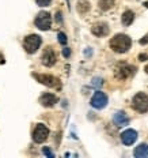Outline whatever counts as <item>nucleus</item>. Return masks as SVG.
<instances>
[{"instance_id":"obj_6","label":"nucleus","mask_w":148,"mask_h":158,"mask_svg":"<svg viewBox=\"0 0 148 158\" xmlns=\"http://www.w3.org/2000/svg\"><path fill=\"white\" fill-rule=\"evenodd\" d=\"M136 72V67L131 64H126V63H121L117 68H115V76L118 79H126L129 76H132Z\"/></svg>"},{"instance_id":"obj_25","label":"nucleus","mask_w":148,"mask_h":158,"mask_svg":"<svg viewBox=\"0 0 148 158\" xmlns=\"http://www.w3.org/2000/svg\"><path fill=\"white\" fill-rule=\"evenodd\" d=\"M139 60L140 61H145V60H148V54H145V53L139 54Z\"/></svg>"},{"instance_id":"obj_15","label":"nucleus","mask_w":148,"mask_h":158,"mask_svg":"<svg viewBox=\"0 0 148 158\" xmlns=\"http://www.w3.org/2000/svg\"><path fill=\"white\" fill-rule=\"evenodd\" d=\"M133 21H134V12L133 11H131V10L124 11L122 16H121V22H122L124 26H131Z\"/></svg>"},{"instance_id":"obj_4","label":"nucleus","mask_w":148,"mask_h":158,"mask_svg":"<svg viewBox=\"0 0 148 158\" xmlns=\"http://www.w3.org/2000/svg\"><path fill=\"white\" fill-rule=\"evenodd\" d=\"M34 23L39 30H49L52 26V16L48 11H41L37 14Z\"/></svg>"},{"instance_id":"obj_11","label":"nucleus","mask_w":148,"mask_h":158,"mask_svg":"<svg viewBox=\"0 0 148 158\" xmlns=\"http://www.w3.org/2000/svg\"><path fill=\"white\" fill-rule=\"evenodd\" d=\"M58 98L56 97L55 94H52V93H44V94L39 97V104H41L42 106H45V108H52V106H55L56 104H57Z\"/></svg>"},{"instance_id":"obj_5","label":"nucleus","mask_w":148,"mask_h":158,"mask_svg":"<svg viewBox=\"0 0 148 158\" xmlns=\"http://www.w3.org/2000/svg\"><path fill=\"white\" fill-rule=\"evenodd\" d=\"M48 136H49V128L45 124H42V123L37 124L33 131V140L36 143H44L48 139Z\"/></svg>"},{"instance_id":"obj_26","label":"nucleus","mask_w":148,"mask_h":158,"mask_svg":"<svg viewBox=\"0 0 148 158\" xmlns=\"http://www.w3.org/2000/svg\"><path fill=\"white\" fill-rule=\"evenodd\" d=\"M84 54H86V56H91V54H93V49H91V48H86Z\"/></svg>"},{"instance_id":"obj_13","label":"nucleus","mask_w":148,"mask_h":158,"mask_svg":"<svg viewBox=\"0 0 148 158\" xmlns=\"http://www.w3.org/2000/svg\"><path fill=\"white\" fill-rule=\"evenodd\" d=\"M113 121H114V124L117 125V127H125V125L129 124V117L124 110H120V112H117V113H114Z\"/></svg>"},{"instance_id":"obj_10","label":"nucleus","mask_w":148,"mask_h":158,"mask_svg":"<svg viewBox=\"0 0 148 158\" xmlns=\"http://www.w3.org/2000/svg\"><path fill=\"white\" fill-rule=\"evenodd\" d=\"M136 140H137V131L132 130V128L125 130L121 133V142H122L125 146H132Z\"/></svg>"},{"instance_id":"obj_18","label":"nucleus","mask_w":148,"mask_h":158,"mask_svg":"<svg viewBox=\"0 0 148 158\" xmlns=\"http://www.w3.org/2000/svg\"><path fill=\"white\" fill-rule=\"evenodd\" d=\"M57 38H58V42H60L61 45H65V44H67V41H68V38H67V35L64 34L63 31H58V34H57Z\"/></svg>"},{"instance_id":"obj_17","label":"nucleus","mask_w":148,"mask_h":158,"mask_svg":"<svg viewBox=\"0 0 148 158\" xmlns=\"http://www.w3.org/2000/svg\"><path fill=\"white\" fill-rule=\"evenodd\" d=\"M98 5L101 10L107 11L114 5V0H98Z\"/></svg>"},{"instance_id":"obj_16","label":"nucleus","mask_w":148,"mask_h":158,"mask_svg":"<svg viewBox=\"0 0 148 158\" xmlns=\"http://www.w3.org/2000/svg\"><path fill=\"white\" fill-rule=\"evenodd\" d=\"M76 5H77V12L80 14H86L90 10V3L87 0H77Z\"/></svg>"},{"instance_id":"obj_9","label":"nucleus","mask_w":148,"mask_h":158,"mask_svg":"<svg viewBox=\"0 0 148 158\" xmlns=\"http://www.w3.org/2000/svg\"><path fill=\"white\" fill-rule=\"evenodd\" d=\"M41 61H42V64H44L45 67H53V65L56 64V61H57V56H56L55 51H53L50 46H48V48L44 51L42 57H41Z\"/></svg>"},{"instance_id":"obj_27","label":"nucleus","mask_w":148,"mask_h":158,"mask_svg":"<svg viewBox=\"0 0 148 158\" xmlns=\"http://www.w3.org/2000/svg\"><path fill=\"white\" fill-rule=\"evenodd\" d=\"M4 63H6V60H4V56L0 53V64H4Z\"/></svg>"},{"instance_id":"obj_8","label":"nucleus","mask_w":148,"mask_h":158,"mask_svg":"<svg viewBox=\"0 0 148 158\" xmlns=\"http://www.w3.org/2000/svg\"><path fill=\"white\" fill-rule=\"evenodd\" d=\"M107 101H109L107 95L105 94V93H102V91H99V90H98V91L93 95L90 104H91V106L95 108V109H103V108H106Z\"/></svg>"},{"instance_id":"obj_29","label":"nucleus","mask_w":148,"mask_h":158,"mask_svg":"<svg viewBox=\"0 0 148 158\" xmlns=\"http://www.w3.org/2000/svg\"><path fill=\"white\" fill-rule=\"evenodd\" d=\"M144 71H145V72H147V74H148V65H147V67H145V68H144Z\"/></svg>"},{"instance_id":"obj_12","label":"nucleus","mask_w":148,"mask_h":158,"mask_svg":"<svg viewBox=\"0 0 148 158\" xmlns=\"http://www.w3.org/2000/svg\"><path fill=\"white\" fill-rule=\"evenodd\" d=\"M91 33L96 37H105V35L109 34V26L105 22H99V23H95L91 27Z\"/></svg>"},{"instance_id":"obj_2","label":"nucleus","mask_w":148,"mask_h":158,"mask_svg":"<svg viewBox=\"0 0 148 158\" xmlns=\"http://www.w3.org/2000/svg\"><path fill=\"white\" fill-rule=\"evenodd\" d=\"M42 44V38L38 34H30L23 40V48L29 54L36 53Z\"/></svg>"},{"instance_id":"obj_3","label":"nucleus","mask_w":148,"mask_h":158,"mask_svg":"<svg viewBox=\"0 0 148 158\" xmlns=\"http://www.w3.org/2000/svg\"><path fill=\"white\" fill-rule=\"evenodd\" d=\"M132 108L139 113H147L148 112V94L145 93H137L132 98Z\"/></svg>"},{"instance_id":"obj_20","label":"nucleus","mask_w":148,"mask_h":158,"mask_svg":"<svg viewBox=\"0 0 148 158\" xmlns=\"http://www.w3.org/2000/svg\"><path fill=\"white\" fill-rule=\"evenodd\" d=\"M36 3L39 7H48V5L52 3V0H36Z\"/></svg>"},{"instance_id":"obj_23","label":"nucleus","mask_w":148,"mask_h":158,"mask_svg":"<svg viewBox=\"0 0 148 158\" xmlns=\"http://www.w3.org/2000/svg\"><path fill=\"white\" fill-rule=\"evenodd\" d=\"M56 22H57V23H61V22H63V14H61L60 11L56 12Z\"/></svg>"},{"instance_id":"obj_21","label":"nucleus","mask_w":148,"mask_h":158,"mask_svg":"<svg viewBox=\"0 0 148 158\" xmlns=\"http://www.w3.org/2000/svg\"><path fill=\"white\" fill-rule=\"evenodd\" d=\"M42 153H44L46 157H49V158H53V157H55V154L52 153V150H50L49 147H42Z\"/></svg>"},{"instance_id":"obj_1","label":"nucleus","mask_w":148,"mask_h":158,"mask_svg":"<svg viewBox=\"0 0 148 158\" xmlns=\"http://www.w3.org/2000/svg\"><path fill=\"white\" fill-rule=\"evenodd\" d=\"M109 45H110V48H112V51H114L115 53H125V52H128L129 49H131L132 40L129 35L120 33V34H115L114 37L110 40Z\"/></svg>"},{"instance_id":"obj_19","label":"nucleus","mask_w":148,"mask_h":158,"mask_svg":"<svg viewBox=\"0 0 148 158\" xmlns=\"http://www.w3.org/2000/svg\"><path fill=\"white\" fill-rule=\"evenodd\" d=\"M103 84V79L102 78H94L93 79V86L94 87H101Z\"/></svg>"},{"instance_id":"obj_24","label":"nucleus","mask_w":148,"mask_h":158,"mask_svg":"<svg viewBox=\"0 0 148 158\" xmlns=\"http://www.w3.org/2000/svg\"><path fill=\"white\" fill-rule=\"evenodd\" d=\"M140 44H141V45H147V44H148V34L144 35V37L140 40Z\"/></svg>"},{"instance_id":"obj_7","label":"nucleus","mask_w":148,"mask_h":158,"mask_svg":"<svg viewBox=\"0 0 148 158\" xmlns=\"http://www.w3.org/2000/svg\"><path fill=\"white\" fill-rule=\"evenodd\" d=\"M34 78L39 82V83L45 84L48 87H60V81L53 75H48V74H34Z\"/></svg>"},{"instance_id":"obj_22","label":"nucleus","mask_w":148,"mask_h":158,"mask_svg":"<svg viewBox=\"0 0 148 158\" xmlns=\"http://www.w3.org/2000/svg\"><path fill=\"white\" fill-rule=\"evenodd\" d=\"M63 56L65 57V59H68V57L71 56V49H69V48H64L63 49Z\"/></svg>"},{"instance_id":"obj_28","label":"nucleus","mask_w":148,"mask_h":158,"mask_svg":"<svg viewBox=\"0 0 148 158\" xmlns=\"http://www.w3.org/2000/svg\"><path fill=\"white\" fill-rule=\"evenodd\" d=\"M143 5H144V7H147V8H148V2H144V3H143Z\"/></svg>"},{"instance_id":"obj_14","label":"nucleus","mask_w":148,"mask_h":158,"mask_svg":"<svg viewBox=\"0 0 148 158\" xmlns=\"http://www.w3.org/2000/svg\"><path fill=\"white\" fill-rule=\"evenodd\" d=\"M133 154H134V157H137V158H145V157H148V144L147 143L139 144V146L134 149Z\"/></svg>"}]
</instances>
